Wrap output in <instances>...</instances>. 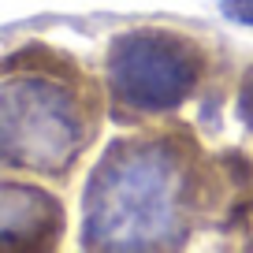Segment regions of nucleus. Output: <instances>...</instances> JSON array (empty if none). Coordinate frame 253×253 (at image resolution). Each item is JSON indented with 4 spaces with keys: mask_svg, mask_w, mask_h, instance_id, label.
<instances>
[{
    "mask_svg": "<svg viewBox=\"0 0 253 253\" xmlns=\"http://www.w3.org/2000/svg\"><path fill=\"white\" fill-rule=\"evenodd\" d=\"M175 212V175L157 149H126L104 164L93 186V231L104 242H157Z\"/></svg>",
    "mask_w": 253,
    "mask_h": 253,
    "instance_id": "nucleus-1",
    "label": "nucleus"
},
{
    "mask_svg": "<svg viewBox=\"0 0 253 253\" xmlns=\"http://www.w3.org/2000/svg\"><path fill=\"white\" fill-rule=\"evenodd\" d=\"M79 145L75 108L56 89L23 82L0 93V157L30 168H52Z\"/></svg>",
    "mask_w": 253,
    "mask_h": 253,
    "instance_id": "nucleus-2",
    "label": "nucleus"
},
{
    "mask_svg": "<svg viewBox=\"0 0 253 253\" xmlns=\"http://www.w3.org/2000/svg\"><path fill=\"white\" fill-rule=\"evenodd\" d=\"M186 56L190 52L171 38H157V34L126 38L112 56V82L138 108H164L179 101L194 79Z\"/></svg>",
    "mask_w": 253,
    "mask_h": 253,
    "instance_id": "nucleus-3",
    "label": "nucleus"
},
{
    "mask_svg": "<svg viewBox=\"0 0 253 253\" xmlns=\"http://www.w3.org/2000/svg\"><path fill=\"white\" fill-rule=\"evenodd\" d=\"M45 216H56L52 201H45L34 190H4L0 194V235L8 242H19V238H38L45 231Z\"/></svg>",
    "mask_w": 253,
    "mask_h": 253,
    "instance_id": "nucleus-4",
    "label": "nucleus"
},
{
    "mask_svg": "<svg viewBox=\"0 0 253 253\" xmlns=\"http://www.w3.org/2000/svg\"><path fill=\"white\" fill-rule=\"evenodd\" d=\"M227 11L235 19H242V23H253V0H231Z\"/></svg>",
    "mask_w": 253,
    "mask_h": 253,
    "instance_id": "nucleus-5",
    "label": "nucleus"
},
{
    "mask_svg": "<svg viewBox=\"0 0 253 253\" xmlns=\"http://www.w3.org/2000/svg\"><path fill=\"white\" fill-rule=\"evenodd\" d=\"M246 108H250V116H253V79H250V89H246Z\"/></svg>",
    "mask_w": 253,
    "mask_h": 253,
    "instance_id": "nucleus-6",
    "label": "nucleus"
}]
</instances>
